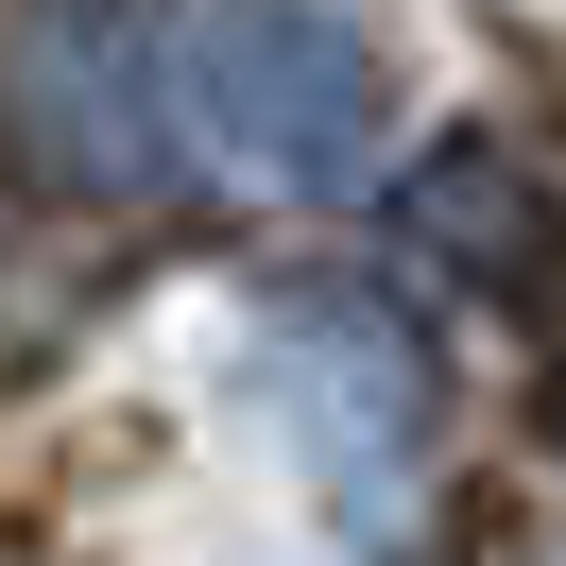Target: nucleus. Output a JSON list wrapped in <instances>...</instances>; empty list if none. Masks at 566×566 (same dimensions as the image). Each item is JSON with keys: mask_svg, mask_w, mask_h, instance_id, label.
<instances>
[{"mask_svg": "<svg viewBox=\"0 0 566 566\" xmlns=\"http://www.w3.org/2000/svg\"><path fill=\"white\" fill-rule=\"evenodd\" d=\"M155 52H172V120L223 172H258V189H360L378 172L395 86H378V35L344 0H189Z\"/></svg>", "mask_w": 566, "mask_h": 566, "instance_id": "1", "label": "nucleus"}, {"mask_svg": "<svg viewBox=\"0 0 566 566\" xmlns=\"http://www.w3.org/2000/svg\"><path fill=\"white\" fill-rule=\"evenodd\" d=\"M0 138L70 207H138L172 172V52L138 0H0Z\"/></svg>", "mask_w": 566, "mask_h": 566, "instance_id": "2", "label": "nucleus"}, {"mask_svg": "<svg viewBox=\"0 0 566 566\" xmlns=\"http://www.w3.org/2000/svg\"><path fill=\"white\" fill-rule=\"evenodd\" d=\"M258 395L292 412V447L344 497L412 481V447H429V344L395 292H275L258 310Z\"/></svg>", "mask_w": 566, "mask_h": 566, "instance_id": "3", "label": "nucleus"}, {"mask_svg": "<svg viewBox=\"0 0 566 566\" xmlns=\"http://www.w3.org/2000/svg\"><path fill=\"white\" fill-rule=\"evenodd\" d=\"M395 223H412V241L447 258V275H497V292H515L532 258H549V207H532V172H515L497 138H447L412 189H395Z\"/></svg>", "mask_w": 566, "mask_h": 566, "instance_id": "4", "label": "nucleus"}]
</instances>
